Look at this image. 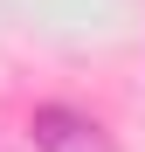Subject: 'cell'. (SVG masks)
I'll use <instances>...</instances> for the list:
<instances>
[{"mask_svg":"<svg viewBox=\"0 0 145 152\" xmlns=\"http://www.w3.org/2000/svg\"><path fill=\"white\" fill-rule=\"evenodd\" d=\"M35 145L42 152H117L111 132L90 111H76V104H42L35 111Z\"/></svg>","mask_w":145,"mask_h":152,"instance_id":"1","label":"cell"}]
</instances>
